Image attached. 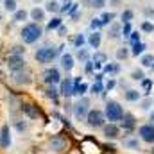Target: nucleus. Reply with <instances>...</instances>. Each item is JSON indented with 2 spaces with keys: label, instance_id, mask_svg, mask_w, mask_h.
I'll list each match as a JSON object with an SVG mask.
<instances>
[{
  "label": "nucleus",
  "instance_id": "obj_21",
  "mask_svg": "<svg viewBox=\"0 0 154 154\" xmlns=\"http://www.w3.org/2000/svg\"><path fill=\"white\" fill-rule=\"evenodd\" d=\"M102 68H104V74H106V75H109V77L116 75V74L120 72V65H118V63H106Z\"/></svg>",
  "mask_w": 154,
  "mask_h": 154
},
{
  "label": "nucleus",
  "instance_id": "obj_13",
  "mask_svg": "<svg viewBox=\"0 0 154 154\" xmlns=\"http://www.w3.org/2000/svg\"><path fill=\"white\" fill-rule=\"evenodd\" d=\"M22 111H23L25 116H29V118H32V120L39 116V109L34 104H29V102H23V104H22Z\"/></svg>",
  "mask_w": 154,
  "mask_h": 154
},
{
  "label": "nucleus",
  "instance_id": "obj_17",
  "mask_svg": "<svg viewBox=\"0 0 154 154\" xmlns=\"http://www.w3.org/2000/svg\"><path fill=\"white\" fill-rule=\"evenodd\" d=\"M134 124H136V120H134V116L131 115V113H124L122 116V125H124V131H133V127H134Z\"/></svg>",
  "mask_w": 154,
  "mask_h": 154
},
{
  "label": "nucleus",
  "instance_id": "obj_31",
  "mask_svg": "<svg viewBox=\"0 0 154 154\" xmlns=\"http://www.w3.org/2000/svg\"><path fill=\"white\" fill-rule=\"evenodd\" d=\"M45 11H48V13H57V11H59V4H57L56 0H48L47 5H45Z\"/></svg>",
  "mask_w": 154,
  "mask_h": 154
},
{
  "label": "nucleus",
  "instance_id": "obj_51",
  "mask_svg": "<svg viewBox=\"0 0 154 154\" xmlns=\"http://www.w3.org/2000/svg\"><path fill=\"white\" fill-rule=\"evenodd\" d=\"M145 14L147 16H154V9H145Z\"/></svg>",
  "mask_w": 154,
  "mask_h": 154
},
{
  "label": "nucleus",
  "instance_id": "obj_39",
  "mask_svg": "<svg viewBox=\"0 0 154 154\" xmlns=\"http://www.w3.org/2000/svg\"><path fill=\"white\" fill-rule=\"evenodd\" d=\"M23 52H25V48H23V47H20V45H14V47L11 48L9 56H22Z\"/></svg>",
  "mask_w": 154,
  "mask_h": 154
},
{
  "label": "nucleus",
  "instance_id": "obj_55",
  "mask_svg": "<svg viewBox=\"0 0 154 154\" xmlns=\"http://www.w3.org/2000/svg\"><path fill=\"white\" fill-rule=\"evenodd\" d=\"M152 154H154V149H152Z\"/></svg>",
  "mask_w": 154,
  "mask_h": 154
},
{
  "label": "nucleus",
  "instance_id": "obj_18",
  "mask_svg": "<svg viewBox=\"0 0 154 154\" xmlns=\"http://www.w3.org/2000/svg\"><path fill=\"white\" fill-rule=\"evenodd\" d=\"M88 90V84L86 82H81V79H74V95L77 97H82Z\"/></svg>",
  "mask_w": 154,
  "mask_h": 154
},
{
  "label": "nucleus",
  "instance_id": "obj_5",
  "mask_svg": "<svg viewBox=\"0 0 154 154\" xmlns=\"http://www.w3.org/2000/svg\"><path fill=\"white\" fill-rule=\"evenodd\" d=\"M88 111H90V99L81 97L74 104V116H75L77 120H84L86 115H88Z\"/></svg>",
  "mask_w": 154,
  "mask_h": 154
},
{
  "label": "nucleus",
  "instance_id": "obj_42",
  "mask_svg": "<svg viewBox=\"0 0 154 154\" xmlns=\"http://www.w3.org/2000/svg\"><path fill=\"white\" fill-rule=\"evenodd\" d=\"M106 0H91V7L93 9H104Z\"/></svg>",
  "mask_w": 154,
  "mask_h": 154
},
{
  "label": "nucleus",
  "instance_id": "obj_32",
  "mask_svg": "<svg viewBox=\"0 0 154 154\" xmlns=\"http://www.w3.org/2000/svg\"><path fill=\"white\" fill-rule=\"evenodd\" d=\"M133 16H134V13L131 11V9H125L124 13H122V23H131V20H133Z\"/></svg>",
  "mask_w": 154,
  "mask_h": 154
},
{
  "label": "nucleus",
  "instance_id": "obj_9",
  "mask_svg": "<svg viewBox=\"0 0 154 154\" xmlns=\"http://www.w3.org/2000/svg\"><path fill=\"white\" fill-rule=\"evenodd\" d=\"M59 95H63L65 99L72 97L74 95V79L72 77H66L61 81V86H59Z\"/></svg>",
  "mask_w": 154,
  "mask_h": 154
},
{
  "label": "nucleus",
  "instance_id": "obj_44",
  "mask_svg": "<svg viewBox=\"0 0 154 154\" xmlns=\"http://www.w3.org/2000/svg\"><path fill=\"white\" fill-rule=\"evenodd\" d=\"M125 147H129V149H140V143H138V140H127Z\"/></svg>",
  "mask_w": 154,
  "mask_h": 154
},
{
  "label": "nucleus",
  "instance_id": "obj_30",
  "mask_svg": "<svg viewBox=\"0 0 154 154\" xmlns=\"http://www.w3.org/2000/svg\"><path fill=\"white\" fill-rule=\"evenodd\" d=\"M84 43H86V36H84V34H81V32L75 34V38H74V47H75V48H82V47H84Z\"/></svg>",
  "mask_w": 154,
  "mask_h": 154
},
{
  "label": "nucleus",
  "instance_id": "obj_36",
  "mask_svg": "<svg viewBox=\"0 0 154 154\" xmlns=\"http://www.w3.org/2000/svg\"><path fill=\"white\" fill-rule=\"evenodd\" d=\"M131 79L133 81H143L145 79V72L143 70H133L131 72Z\"/></svg>",
  "mask_w": 154,
  "mask_h": 154
},
{
  "label": "nucleus",
  "instance_id": "obj_23",
  "mask_svg": "<svg viewBox=\"0 0 154 154\" xmlns=\"http://www.w3.org/2000/svg\"><path fill=\"white\" fill-rule=\"evenodd\" d=\"M31 18H32L36 23L43 22V20H45V9H41V7H34V9L31 11Z\"/></svg>",
  "mask_w": 154,
  "mask_h": 154
},
{
  "label": "nucleus",
  "instance_id": "obj_15",
  "mask_svg": "<svg viewBox=\"0 0 154 154\" xmlns=\"http://www.w3.org/2000/svg\"><path fill=\"white\" fill-rule=\"evenodd\" d=\"M74 56L72 54H63L61 56V68L65 70V72H72V68H74Z\"/></svg>",
  "mask_w": 154,
  "mask_h": 154
},
{
  "label": "nucleus",
  "instance_id": "obj_19",
  "mask_svg": "<svg viewBox=\"0 0 154 154\" xmlns=\"http://www.w3.org/2000/svg\"><path fill=\"white\" fill-rule=\"evenodd\" d=\"M100 39H102L100 38V32H99V31H93V32L88 36L86 41H88V45H90L91 48H99V47H100Z\"/></svg>",
  "mask_w": 154,
  "mask_h": 154
},
{
  "label": "nucleus",
  "instance_id": "obj_33",
  "mask_svg": "<svg viewBox=\"0 0 154 154\" xmlns=\"http://www.w3.org/2000/svg\"><path fill=\"white\" fill-rule=\"evenodd\" d=\"M129 54H131V52H129V48H127V47H122V48H118V50H116V59H127V57H129Z\"/></svg>",
  "mask_w": 154,
  "mask_h": 154
},
{
  "label": "nucleus",
  "instance_id": "obj_10",
  "mask_svg": "<svg viewBox=\"0 0 154 154\" xmlns=\"http://www.w3.org/2000/svg\"><path fill=\"white\" fill-rule=\"evenodd\" d=\"M102 134L108 138V140H115L120 136V127L113 124V122H109V124H104L102 125Z\"/></svg>",
  "mask_w": 154,
  "mask_h": 154
},
{
  "label": "nucleus",
  "instance_id": "obj_34",
  "mask_svg": "<svg viewBox=\"0 0 154 154\" xmlns=\"http://www.w3.org/2000/svg\"><path fill=\"white\" fill-rule=\"evenodd\" d=\"M102 90H104V86H102V81H95V82L91 84V93L99 95V93H102Z\"/></svg>",
  "mask_w": 154,
  "mask_h": 154
},
{
  "label": "nucleus",
  "instance_id": "obj_27",
  "mask_svg": "<svg viewBox=\"0 0 154 154\" xmlns=\"http://www.w3.org/2000/svg\"><path fill=\"white\" fill-rule=\"evenodd\" d=\"M59 25H63V20H61L59 16H54V18L47 23V31H56Z\"/></svg>",
  "mask_w": 154,
  "mask_h": 154
},
{
  "label": "nucleus",
  "instance_id": "obj_6",
  "mask_svg": "<svg viewBox=\"0 0 154 154\" xmlns=\"http://www.w3.org/2000/svg\"><path fill=\"white\" fill-rule=\"evenodd\" d=\"M138 136L145 143H154V125L152 124H143L138 127Z\"/></svg>",
  "mask_w": 154,
  "mask_h": 154
},
{
  "label": "nucleus",
  "instance_id": "obj_8",
  "mask_svg": "<svg viewBox=\"0 0 154 154\" xmlns=\"http://www.w3.org/2000/svg\"><path fill=\"white\" fill-rule=\"evenodd\" d=\"M7 66L11 72H20L25 68V59L22 56H7Z\"/></svg>",
  "mask_w": 154,
  "mask_h": 154
},
{
  "label": "nucleus",
  "instance_id": "obj_1",
  "mask_svg": "<svg viewBox=\"0 0 154 154\" xmlns=\"http://www.w3.org/2000/svg\"><path fill=\"white\" fill-rule=\"evenodd\" d=\"M41 34H43L41 25H39V23H36V22H32V23L23 25V29H22V32H20V38H22V41H23V43L32 45V43H36V41L41 38Z\"/></svg>",
  "mask_w": 154,
  "mask_h": 154
},
{
  "label": "nucleus",
  "instance_id": "obj_40",
  "mask_svg": "<svg viewBox=\"0 0 154 154\" xmlns=\"http://www.w3.org/2000/svg\"><path fill=\"white\" fill-rule=\"evenodd\" d=\"M142 82V90L145 91V93H149V90L152 88V81L151 79H143V81H140Z\"/></svg>",
  "mask_w": 154,
  "mask_h": 154
},
{
  "label": "nucleus",
  "instance_id": "obj_52",
  "mask_svg": "<svg viewBox=\"0 0 154 154\" xmlns=\"http://www.w3.org/2000/svg\"><path fill=\"white\" fill-rule=\"evenodd\" d=\"M149 120H151L149 124H152V125H154V111H151V115H149Z\"/></svg>",
  "mask_w": 154,
  "mask_h": 154
},
{
  "label": "nucleus",
  "instance_id": "obj_45",
  "mask_svg": "<svg viewBox=\"0 0 154 154\" xmlns=\"http://www.w3.org/2000/svg\"><path fill=\"white\" fill-rule=\"evenodd\" d=\"M86 65H84V70H86V74H91L93 72V68H95V65L91 63V59H88V61H84Z\"/></svg>",
  "mask_w": 154,
  "mask_h": 154
},
{
  "label": "nucleus",
  "instance_id": "obj_11",
  "mask_svg": "<svg viewBox=\"0 0 154 154\" xmlns=\"http://www.w3.org/2000/svg\"><path fill=\"white\" fill-rule=\"evenodd\" d=\"M48 145H50V151H54V152H61V151H65V149L68 147V142H66L65 138L54 136V138L48 142Z\"/></svg>",
  "mask_w": 154,
  "mask_h": 154
},
{
  "label": "nucleus",
  "instance_id": "obj_53",
  "mask_svg": "<svg viewBox=\"0 0 154 154\" xmlns=\"http://www.w3.org/2000/svg\"><path fill=\"white\" fill-rule=\"evenodd\" d=\"M0 22H2V14H0Z\"/></svg>",
  "mask_w": 154,
  "mask_h": 154
},
{
  "label": "nucleus",
  "instance_id": "obj_2",
  "mask_svg": "<svg viewBox=\"0 0 154 154\" xmlns=\"http://www.w3.org/2000/svg\"><path fill=\"white\" fill-rule=\"evenodd\" d=\"M57 54H59V50L57 48H54V47H41L36 50V54H34V57H36V61H38L39 65H48V63H52L56 57H57Z\"/></svg>",
  "mask_w": 154,
  "mask_h": 154
},
{
  "label": "nucleus",
  "instance_id": "obj_35",
  "mask_svg": "<svg viewBox=\"0 0 154 154\" xmlns=\"http://www.w3.org/2000/svg\"><path fill=\"white\" fill-rule=\"evenodd\" d=\"M4 7H5V11L14 13L16 11V0H4Z\"/></svg>",
  "mask_w": 154,
  "mask_h": 154
},
{
  "label": "nucleus",
  "instance_id": "obj_37",
  "mask_svg": "<svg viewBox=\"0 0 154 154\" xmlns=\"http://www.w3.org/2000/svg\"><path fill=\"white\" fill-rule=\"evenodd\" d=\"M77 59H81V61H82V63H84V61H88V56H90V54H88V50H86V48H77Z\"/></svg>",
  "mask_w": 154,
  "mask_h": 154
},
{
  "label": "nucleus",
  "instance_id": "obj_14",
  "mask_svg": "<svg viewBox=\"0 0 154 154\" xmlns=\"http://www.w3.org/2000/svg\"><path fill=\"white\" fill-rule=\"evenodd\" d=\"M13 81L16 82V84H31V74H23V70H20V72H13Z\"/></svg>",
  "mask_w": 154,
  "mask_h": 154
},
{
  "label": "nucleus",
  "instance_id": "obj_54",
  "mask_svg": "<svg viewBox=\"0 0 154 154\" xmlns=\"http://www.w3.org/2000/svg\"><path fill=\"white\" fill-rule=\"evenodd\" d=\"M65 2H70V0H65Z\"/></svg>",
  "mask_w": 154,
  "mask_h": 154
},
{
  "label": "nucleus",
  "instance_id": "obj_24",
  "mask_svg": "<svg viewBox=\"0 0 154 154\" xmlns=\"http://www.w3.org/2000/svg\"><path fill=\"white\" fill-rule=\"evenodd\" d=\"M140 63H142V66H143V68H152V65H154V56H152V54H142V59H140Z\"/></svg>",
  "mask_w": 154,
  "mask_h": 154
},
{
  "label": "nucleus",
  "instance_id": "obj_12",
  "mask_svg": "<svg viewBox=\"0 0 154 154\" xmlns=\"http://www.w3.org/2000/svg\"><path fill=\"white\" fill-rule=\"evenodd\" d=\"M11 145V133H9V125L4 124L0 127V147L2 149H7Z\"/></svg>",
  "mask_w": 154,
  "mask_h": 154
},
{
  "label": "nucleus",
  "instance_id": "obj_22",
  "mask_svg": "<svg viewBox=\"0 0 154 154\" xmlns=\"http://www.w3.org/2000/svg\"><path fill=\"white\" fill-rule=\"evenodd\" d=\"M108 36H109L111 39L120 38V36H122V25H120V23H115V22H113V23L109 25V32H108Z\"/></svg>",
  "mask_w": 154,
  "mask_h": 154
},
{
  "label": "nucleus",
  "instance_id": "obj_16",
  "mask_svg": "<svg viewBox=\"0 0 154 154\" xmlns=\"http://www.w3.org/2000/svg\"><path fill=\"white\" fill-rule=\"evenodd\" d=\"M91 63L95 65V68H100V66H104V65L108 63V56H106L104 52H95V54L91 56Z\"/></svg>",
  "mask_w": 154,
  "mask_h": 154
},
{
  "label": "nucleus",
  "instance_id": "obj_48",
  "mask_svg": "<svg viewBox=\"0 0 154 154\" xmlns=\"http://www.w3.org/2000/svg\"><path fill=\"white\" fill-rule=\"evenodd\" d=\"M16 129H18L20 133H22V131H25V129H27V122H22V120H18V122H16Z\"/></svg>",
  "mask_w": 154,
  "mask_h": 154
},
{
  "label": "nucleus",
  "instance_id": "obj_50",
  "mask_svg": "<svg viewBox=\"0 0 154 154\" xmlns=\"http://www.w3.org/2000/svg\"><path fill=\"white\" fill-rule=\"evenodd\" d=\"M57 31H59V34L63 36V34L66 32V27H63V25H59V27H57Z\"/></svg>",
  "mask_w": 154,
  "mask_h": 154
},
{
  "label": "nucleus",
  "instance_id": "obj_46",
  "mask_svg": "<svg viewBox=\"0 0 154 154\" xmlns=\"http://www.w3.org/2000/svg\"><path fill=\"white\" fill-rule=\"evenodd\" d=\"M151 106H152V99L151 97H147V99L142 100V109H149Z\"/></svg>",
  "mask_w": 154,
  "mask_h": 154
},
{
  "label": "nucleus",
  "instance_id": "obj_7",
  "mask_svg": "<svg viewBox=\"0 0 154 154\" xmlns=\"http://www.w3.org/2000/svg\"><path fill=\"white\" fill-rule=\"evenodd\" d=\"M43 81H45V84H57V82H61V74H59V70L57 68H47L45 72H43Z\"/></svg>",
  "mask_w": 154,
  "mask_h": 154
},
{
  "label": "nucleus",
  "instance_id": "obj_25",
  "mask_svg": "<svg viewBox=\"0 0 154 154\" xmlns=\"http://www.w3.org/2000/svg\"><path fill=\"white\" fill-rule=\"evenodd\" d=\"M145 48H147V45H145V43H142V41H138V43H134V45H133V50H131V54L138 57V56H142V54L145 52Z\"/></svg>",
  "mask_w": 154,
  "mask_h": 154
},
{
  "label": "nucleus",
  "instance_id": "obj_26",
  "mask_svg": "<svg viewBox=\"0 0 154 154\" xmlns=\"http://www.w3.org/2000/svg\"><path fill=\"white\" fill-rule=\"evenodd\" d=\"M27 14H29V13H27L25 9H16L14 14H13V22H16V23H18V22H23V20H27Z\"/></svg>",
  "mask_w": 154,
  "mask_h": 154
},
{
  "label": "nucleus",
  "instance_id": "obj_4",
  "mask_svg": "<svg viewBox=\"0 0 154 154\" xmlns=\"http://www.w3.org/2000/svg\"><path fill=\"white\" fill-rule=\"evenodd\" d=\"M84 120H86V124H88L90 127H93V129H99V127H102V125L106 124L104 111H100V109H90Z\"/></svg>",
  "mask_w": 154,
  "mask_h": 154
},
{
  "label": "nucleus",
  "instance_id": "obj_41",
  "mask_svg": "<svg viewBox=\"0 0 154 154\" xmlns=\"http://www.w3.org/2000/svg\"><path fill=\"white\" fill-rule=\"evenodd\" d=\"M90 27H91L93 31H99V29L102 27V22H100V18H93V20H91V23H90Z\"/></svg>",
  "mask_w": 154,
  "mask_h": 154
},
{
  "label": "nucleus",
  "instance_id": "obj_43",
  "mask_svg": "<svg viewBox=\"0 0 154 154\" xmlns=\"http://www.w3.org/2000/svg\"><path fill=\"white\" fill-rule=\"evenodd\" d=\"M131 32H133V31H131V25H129V23H124V27H122V36H124V38H129Z\"/></svg>",
  "mask_w": 154,
  "mask_h": 154
},
{
  "label": "nucleus",
  "instance_id": "obj_28",
  "mask_svg": "<svg viewBox=\"0 0 154 154\" xmlns=\"http://www.w3.org/2000/svg\"><path fill=\"white\" fill-rule=\"evenodd\" d=\"M45 91H47V97L52 99V100H56L57 95H59V90H57L54 84H47V90H45Z\"/></svg>",
  "mask_w": 154,
  "mask_h": 154
},
{
  "label": "nucleus",
  "instance_id": "obj_49",
  "mask_svg": "<svg viewBox=\"0 0 154 154\" xmlns=\"http://www.w3.org/2000/svg\"><path fill=\"white\" fill-rule=\"evenodd\" d=\"M115 79H109V81H108V82H106V90H108V91H109V90H113V88H115Z\"/></svg>",
  "mask_w": 154,
  "mask_h": 154
},
{
  "label": "nucleus",
  "instance_id": "obj_3",
  "mask_svg": "<svg viewBox=\"0 0 154 154\" xmlns=\"http://www.w3.org/2000/svg\"><path fill=\"white\" fill-rule=\"evenodd\" d=\"M104 116H106V120H109V122H120L122 120V116H124V109H122V106L115 102V100H109L108 104H106V108H104Z\"/></svg>",
  "mask_w": 154,
  "mask_h": 154
},
{
  "label": "nucleus",
  "instance_id": "obj_29",
  "mask_svg": "<svg viewBox=\"0 0 154 154\" xmlns=\"http://www.w3.org/2000/svg\"><path fill=\"white\" fill-rule=\"evenodd\" d=\"M113 20H115V13H102V16H100L102 25H111Z\"/></svg>",
  "mask_w": 154,
  "mask_h": 154
},
{
  "label": "nucleus",
  "instance_id": "obj_20",
  "mask_svg": "<svg viewBox=\"0 0 154 154\" xmlns=\"http://www.w3.org/2000/svg\"><path fill=\"white\" fill-rule=\"evenodd\" d=\"M124 99H125L127 102H138V100L142 99V93H140L138 90H127V91L124 93Z\"/></svg>",
  "mask_w": 154,
  "mask_h": 154
},
{
  "label": "nucleus",
  "instance_id": "obj_38",
  "mask_svg": "<svg viewBox=\"0 0 154 154\" xmlns=\"http://www.w3.org/2000/svg\"><path fill=\"white\" fill-rule=\"evenodd\" d=\"M142 31H143V32H154V23L149 22V20H145V22L142 23Z\"/></svg>",
  "mask_w": 154,
  "mask_h": 154
},
{
  "label": "nucleus",
  "instance_id": "obj_47",
  "mask_svg": "<svg viewBox=\"0 0 154 154\" xmlns=\"http://www.w3.org/2000/svg\"><path fill=\"white\" fill-rule=\"evenodd\" d=\"M138 41H140V34H138V32H131V36H129V43L134 45V43H138Z\"/></svg>",
  "mask_w": 154,
  "mask_h": 154
}]
</instances>
